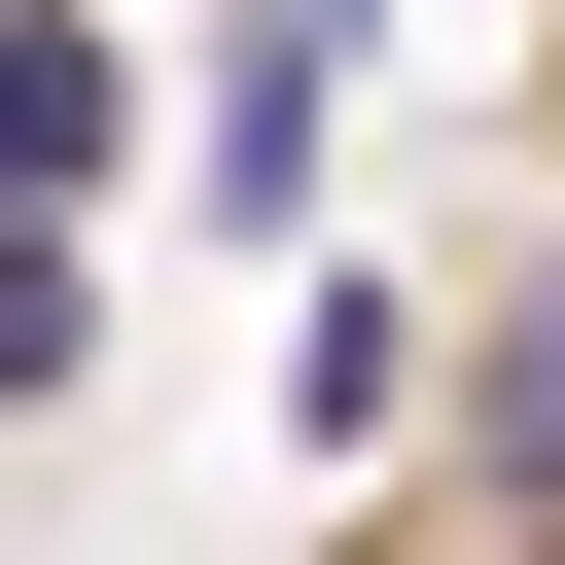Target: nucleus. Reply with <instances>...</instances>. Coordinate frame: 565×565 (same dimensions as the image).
I'll use <instances>...</instances> for the list:
<instances>
[{
    "label": "nucleus",
    "mask_w": 565,
    "mask_h": 565,
    "mask_svg": "<svg viewBox=\"0 0 565 565\" xmlns=\"http://www.w3.org/2000/svg\"><path fill=\"white\" fill-rule=\"evenodd\" d=\"M318 106H353V0H247V35H212V106H177V177L282 247V212H318Z\"/></svg>",
    "instance_id": "nucleus-1"
},
{
    "label": "nucleus",
    "mask_w": 565,
    "mask_h": 565,
    "mask_svg": "<svg viewBox=\"0 0 565 565\" xmlns=\"http://www.w3.org/2000/svg\"><path fill=\"white\" fill-rule=\"evenodd\" d=\"M71 177H141V71L71 0H0V247H71Z\"/></svg>",
    "instance_id": "nucleus-2"
},
{
    "label": "nucleus",
    "mask_w": 565,
    "mask_h": 565,
    "mask_svg": "<svg viewBox=\"0 0 565 565\" xmlns=\"http://www.w3.org/2000/svg\"><path fill=\"white\" fill-rule=\"evenodd\" d=\"M459 459H494V494H565V282L494 318V424H459Z\"/></svg>",
    "instance_id": "nucleus-3"
}]
</instances>
